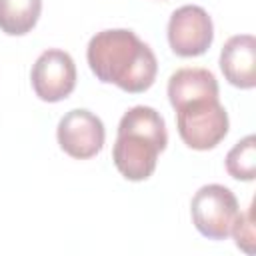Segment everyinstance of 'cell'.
I'll return each mask as SVG.
<instances>
[{
	"label": "cell",
	"instance_id": "obj_6",
	"mask_svg": "<svg viewBox=\"0 0 256 256\" xmlns=\"http://www.w3.org/2000/svg\"><path fill=\"white\" fill-rule=\"evenodd\" d=\"M56 138L68 156L76 160H88L102 150L106 130L96 114L84 108H74L60 118Z\"/></svg>",
	"mask_w": 256,
	"mask_h": 256
},
{
	"label": "cell",
	"instance_id": "obj_1",
	"mask_svg": "<svg viewBox=\"0 0 256 256\" xmlns=\"http://www.w3.org/2000/svg\"><path fill=\"white\" fill-rule=\"evenodd\" d=\"M86 60L100 82L116 84L130 94L146 92L158 72V60L152 48L126 28L94 34L88 42Z\"/></svg>",
	"mask_w": 256,
	"mask_h": 256
},
{
	"label": "cell",
	"instance_id": "obj_9",
	"mask_svg": "<svg viewBox=\"0 0 256 256\" xmlns=\"http://www.w3.org/2000/svg\"><path fill=\"white\" fill-rule=\"evenodd\" d=\"M202 98H218V80L206 68H180L168 80V100L172 108Z\"/></svg>",
	"mask_w": 256,
	"mask_h": 256
},
{
	"label": "cell",
	"instance_id": "obj_2",
	"mask_svg": "<svg viewBox=\"0 0 256 256\" xmlns=\"http://www.w3.org/2000/svg\"><path fill=\"white\" fill-rule=\"evenodd\" d=\"M168 144L164 118L152 106H134L120 118L112 160L118 172L132 182L150 178L158 154Z\"/></svg>",
	"mask_w": 256,
	"mask_h": 256
},
{
	"label": "cell",
	"instance_id": "obj_12",
	"mask_svg": "<svg viewBox=\"0 0 256 256\" xmlns=\"http://www.w3.org/2000/svg\"><path fill=\"white\" fill-rule=\"evenodd\" d=\"M230 234L234 236V242H236V246L240 250H244L246 254H254L256 234H254V220H252V204L248 206L246 212L238 214Z\"/></svg>",
	"mask_w": 256,
	"mask_h": 256
},
{
	"label": "cell",
	"instance_id": "obj_11",
	"mask_svg": "<svg viewBox=\"0 0 256 256\" xmlns=\"http://www.w3.org/2000/svg\"><path fill=\"white\" fill-rule=\"evenodd\" d=\"M226 172L236 178L250 182L256 176V138L248 134L240 142H236L226 154Z\"/></svg>",
	"mask_w": 256,
	"mask_h": 256
},
{
	"label": "cell",
	"instance_id": "obj_3",
	"mask_svg": "<svg viewBox=\"0 0 256 256\" xmlns=\"http://www.w3.org/2000/svg\"><path fill=\"white\" fill-rule=\"evenodd\" d=\"M228 112L218 98H202L176 108V128L192 150H212L228 134Z\"/></svg>",
	"mask_w": 256,
	"mask_h": 256
},
{
	"label": "cell",
	"instance_id": "obj_7",
	"mask_svg": "<svg viewBox=\"0 0 256 256\" xmlns=\"http://www.w3.org/2000/svg\"><path fill=\"white\" fill-rule=\"evenodd\" d=\"M30 82L40 100L60 102L68 98L76 86V64L68 52L50 48L34 62Z\"/></svg>",
	"mask_w": 256,
	"mask_h": 256
},
{
	"label": "cell",
	"instance_id": "obj_5",
	"mask_svg": "<svg viewBox=\"0 0 256 256\" xmlns=\"http://www.w3.org/2000/svg\"><path fill=\"white\" fill-rule=\"evenodd\" d=\"M214 40V24L202 6L186 4L168 20V44L176 56L194 58L204 54Z\"/></svg>",
	"mask_w": 256,
	"mask_h": 256
},
{
	"label": "cell",
	"instance_id": "obj_10",
	"mask_svg": "<svg viewBox=\"0 0 256 256\" xmlns=\"http://www.w3.org/2000/svg\"><path fill=\"white\" fill-rule=\"evenodd\" d=\"M42 12V0H0V30L8 36L28 34Z\"/></svg>",
	"mask_w": 256,
	"mask_h": 256
},
{
	"label": "cell",
	"instance_id": "obj_8",
	"mask_svg": "<svg viewBox=\"0 0 256 256\" xmlns=\"http://www.w3.org/2000/svg\"><path fill=\"white\" fill-rule=\"evenodd\" d=\"M224 78L242 90L256 86V40L252 34H236L226 40L220 52Z\"/></svg>",
	"mask_w": 256,
	"mask_h": 256
},
{
	"label": "cell",
	"instance_id": "obj_4",
	"mask_svg": "<svg viewBox=\"0 0 256 256\" xmlns=\"http://www.w3.org/2000/svg\"><path fill=\"white\" fill-rule=\"evenodd\" d=\"M190 214L202 236L210 240H226L240 214V206L230 188L222 184H206L192 196Z\"/></svg>",
	"mask_w": 256,
	"mask_h": 256
}]
</instances>
